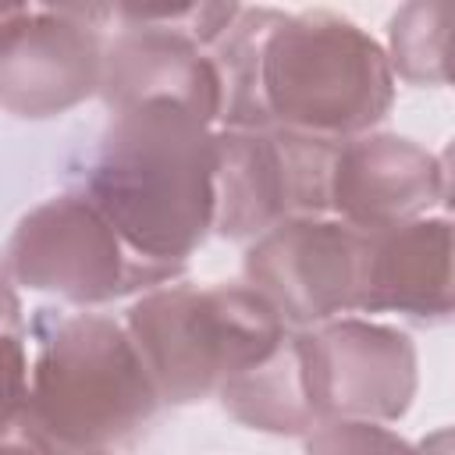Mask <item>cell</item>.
<instances>
[{"label":"cell","mask_w":455,"mask_h":455,"mask_svg":"<svg viewBox=\"0 0 455 455\" xmlns=\"http://www.w3.org/2000/svg\"><path fill=\"white\" fill-rule=\"evenodd\" d=\"M0 263L14 284L71 306H103L135 291L146 295L185 274V263L135 252L78 188L32 206L11 231Z\"/></svg>","instance_id":"5"},{"label":"cell","mask_w":455,"mask_h":455,"mask_svg":"<svg viewBox=\"0 0 455 455\" xmlns=\"http://www.w3.org/2000/svg\"><path fill=\"white\" fill-rule=\"evenodd\" d=\"M110 7H28L0 39V107L21 121L68 114L100 92Z\"/></svg>","instance_id":"9"},{"label":"cell","mask_w":455,"mask_h":455,"mask_svg":"<svg viewBox=\"0 0 455 455\" xmlns=\"http://www.w3.org/2000/svg\"><path fill=\"white\" fill-rule=\"evenodd\" d=\"M21 334H25L21 299H18L14 281L7 277V270L0 263V338H21Z\"/></svg>","instance_id":"18"},{"label":"cell","mask_w":455,"mask_h":455,"mask_svg":"<svg viewBox=\"0 0 455 455\" xmlns=\"http://www.w3.org/2000/svg\"><path fill=\"white\" fill-rule=\"evenodd\" d=\"M124 327L164 405H192L263 363L291 327L249 284H160L132 302Z\"/></svg>","instance_id":"4"},{"label":"cell","mask_w":455,"mask_h":455,"mask_svg":"<svg viewBox=\"0 0 455 455\" xmlns=\"http://www.w3.org/2000/svg\"><path fill=\"white\" fill-rule=\"evenodd\" d=\"M36 355L18 434L46 455H114L160 412V395L124 323L103 313L36 309Z\"/></svg>","instance_id":"2"},{"label":"cell","mask_w":455,"mask_h":455,"mask_svg":"<svg viewBox=\"0 0 455 455\" xmlns=\"http://www.w3.org/2000/svg\"><path fill=\"white\" fill-rule=\"evenodd\" d=\"M306 455H419V448L380 423L323 419L306 434Z\"/></svg>","instance_id":"16"},{"label":"cell","mask_w":455,"mask_h":455,"mask_svg":"<svg viewBox=\"0 0 455 455\" xmlns=\"http://www.w3.org/2000/svg\"><path fill=\"white\" fill-rule=\"evenodd\" d=\"M213 124L174 103L110 114L78 192L142 256L185 263L213 231Z\"/></svg>","instance_id":"1"},{"label":"cell","mask_w":455,"mask_h":455,"mask_svg":"<svg viewBox=\"0 0 455 455\" xmlns=\"http://www.w3.org/2000/svg\"><path fill=\"white\" fill-rule=\"evenodd\" d=\"M21 11H25V4H0V39H4L7 28L21 18Z\"/></svg>","instance_id":"21"},{"label":"cell","mask_w":455,"mask_h":455,"mask_svg":"<svg viewBox=\"0 0 455 455\" xmlns=\"http://www.w3.org/2000/svg\"><path fill=\"white\" fill-rule=\"evenodd\" d=\"M448 196V164L427 146L366 132L338 142L331 164V213L363 235L430 217Z\"/></svg>","instance_id":"11"},{"label":"cell","mask_w":455,"mask_h":455,"mask_svg":"<svg viewBox=\"0 0 455 455\" xmlns=\"http://www.w3.org/2000/svg\"><path fill=\"white\" fill-rule=\"evenodd\" d=\"M448 0H416L395 11L387 28V64L391 75L412 85H444L448 82Z\"/></svg>","instance_id":"15"},{"label":"cell","mask_w":455,"mask_h":455,"mask_svg":"<svg viewBox=\"0 0 455 455\" xmlns=\"http://www.w3.org/2000/svg\"><path fill=\"white\" fill-rule=\"evenodd\" d=\"M213 231L256 242L295 217H331V164L338 142L281 124L213 128Z\"/></svg>","instance_id":"6"},{"label":"cell","mask_w":455,"mask_h":455,"mask_svg":"<svg viewBox=\"0 0 455 455\" xmlns=\"http://www.w3.org/2000/svg\"><path fill=\"white\" fill-rule=\"evenodd\" d=\"M366 235L338 217H295L249 242L245 284L291 331L359 313Z\"/></svg>","instance_id":"7"},{"label":"cell","mask_w":455,"mask_h":455,"mask_svg":"<svg viewBox=\"0 0 455 455\" xmlns=\"http://www.w3.org/2000/svg\"><path fill=\"white\" fill-rule=\"evenodd\" d=\"M217 398L220 409L249 430H263L277 437H306L316 427V412L306 387L299 331H288L284 341L263 363L224 380Z\"/></svg>","instance_id":"13"},{"label":"cell","mask_w":455,"mask_h":455,"mask_svg":"<svg viewBox=\"0 0 455 455\" xmlns=\"http://www.w3.org/2000/svg\"><path fill=\"white\" fill-rule=\"evenodd\" d=\"M0 455H46L39 444H32L25 434H7L0 437Z\"/></svg>","instance_id":"19"},{"label":"cell","mask_w":455,"mask_h":455,"mask_svg":"<svg viewBox=\"0 0 455 455\" xmlns=\"http://www.w3.org/2000/svg\"><path fill=\"white\" fill-rule=\"evenodd\" d=\"M284 18L277 7H238L228 32L210 46V60L220 82V128H267V107H263V85H259V64H263V43L270 28Z\"/></svg>","instance_id":"14"},{"label":"cell","mask_w":455,"mask_h":455,"mask_svg":"<svg viewBox=\"0 0 455 455\" xmlns=\"http://www.w3.org/2000/svg\"><path fill=\"white\" fill-rule=\"evenodd\" d=\"M259 85L270 124L331 142L373 132L395 103L384 46L331 11L284 14L270 28Z\"/></svg>","instance_id":"3"},{"label":"cell","mask_w":455,"mask_h":455,"mask_svg":"<svg viewBox=\"0 0 455 455\" xmlns=\"http://www.w3.org/2000/svg\"><path fill=\"white\" fill-rule=\"evenodd\" d=\"M451 224L448 217H416L409 224L366 235L359 313H398L430 327L451 316Z\"/></svg>","instance_id":"12"},{"label":"cell","mask_w":455,"mask_h":455,"mask_svg":"<svg viewBox=\"0 0 455 455\" xmlns=\"http://www.w3.org/2000/svg\"><path fill=\"white\" fill-rule=\"evenodd\" d=\"M416 448H419V455H451V434L448 430H437L427 441H419Z\"/></svg>","instance_id":"20"},{"label":"cell","mask_w":455,"mask_h":455,"mask_svg":"<svg viewBox=\"0 0 455 455\" xmlns=\"http://www.w3.org/2000/svg\"><path fill=\"white\" fill-rule=\"evenodd\" d=\"M121 21L103 46L100 100L110 114L139 103H174L206 124H217L220 82L196 39L164 18V7H110Z\"/></svg>","instance_id":"10"},{"label":"cell","mask_w":455,"mask_h":455,"mask_svg":"<svg viewBox=\"0 0 455 455\" xmlns=\"http://www.w3.org/2000/svg\"><path fill=\"white\" fill-rule=\"evenodd\" d=\"M28 402V348L21 338H0V437L18 434Z\"/></svg>","instance_id":"17"},{"label":"cell","mask_w":455,"mask_h":455,"mask_svg":"<svg viewBox=\"0 0 455 455\" xmlns=\"http://www.w3.org/2000/svg\"><path fill=\"white\" fill-rule=\"evenodd\" d=\"M306 387L323 419H402L416 398V345L405 331L363 316H338L299 331Z\"/></svg>","instance_id":"8"}]
</instances>
